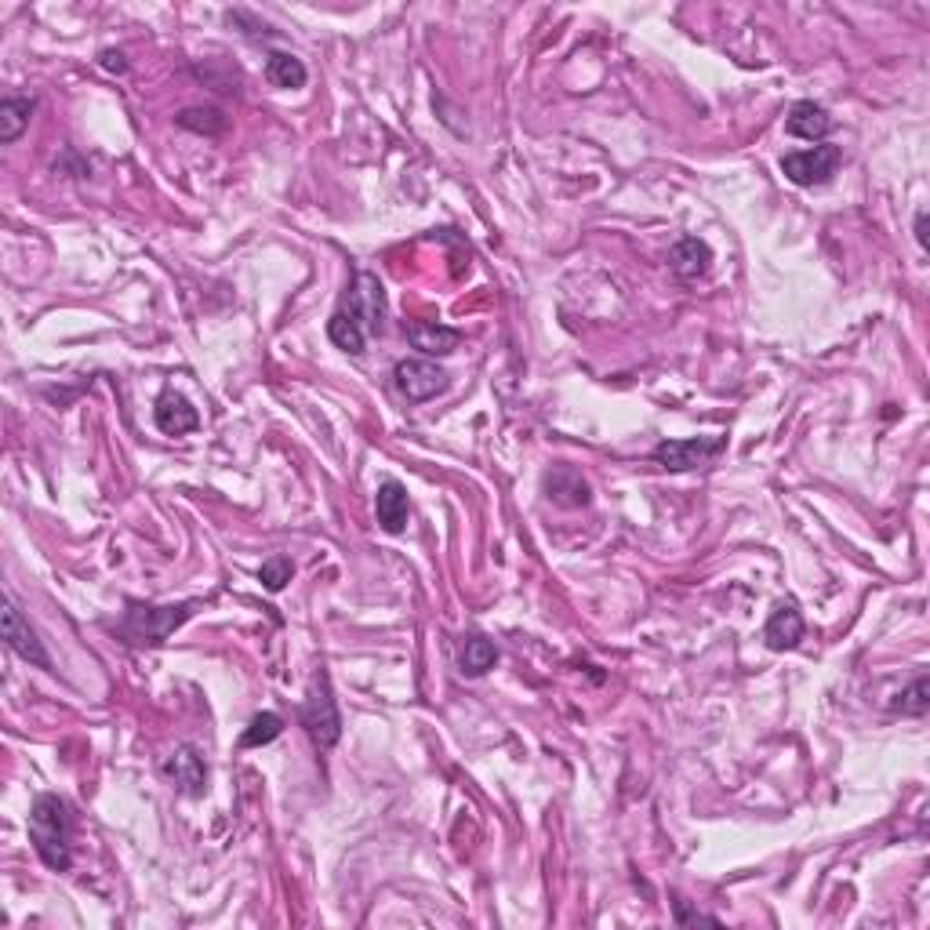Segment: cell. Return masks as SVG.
<instances>
[{
    "instance_id": "1",
    "label": "cell",
    "mask_w": 930,
    "mask_h": 930,
    "mask_svg": "<svg viewBox=\"0 0 930 930\" xmlns=\"http://www.w3.org/2000/svg\"><path fill=\"white\" fill-rule=\"evenodd\" d=\"M197 611H200V600L168 603V608L127 600L121 622H117V636H121L127 647H164L168 636L182 629Z\"/></svg>"
},
{
    "instance_id": "2",
    "label": "cell",
    "mask_w": 930,
    "mask_h": 930,
    "mask_svg": "<svg viewBox=\"0 0 930 930\" xmlns=\"http://www.w3.org/2000/svg\"><path fill=\"white\" fill-rule=\"evenodd\" d=\"M73 821H70V807L62 804L56 793H40L29 807V843L37 847L40 861L56 872H66L73 865Z\"/></svg>"
},
{
    "instance_id": "3",
    "label": "cell",
    "mask_w": 930,
    "mask_h": 930,
    "mask_svg": "<svg viewBox=\"0 0 930 930\" xmlns=\"http://www.w3.org/2000/svg\"><path fill=\"white\" fill-rule=\"evenodd\" d=\"M298 720H302V727H306V734H309L313 745H317L320 752H328L331 745L342 738V717H339V706H334V690H331V680H328L323 669L317 676H313L309 698L302 701Z\"/></svg>"
},
{
    "instance_id": "4",
    "label": "cell",
    "mask_w": 930,
    "mask_h": 930,
    "mask_svg": "<svg viewBox=\"0 0 930 930\" xmlns=\"http://www.w3.org/2000/svg\"><path fill=\"white\" fill-rule=\"evenodd\" d=\"M334 313H339L342 320H350L360 334H382V328H386V291H382V284H378V277L360 269V273L353 277L350 291H345L342 306Z\"/></svg>"
},
{
    "instance_id": "5",
    "label": "cell",
    "mask_w": 930,
    "mask_h": 930,
    "mask_svg": "<svg viewBox=\"0 0 930 930\" xmlns=\"http://www.w3.org/2000/svg\"><path fill=\"white\" fill-rule=\"evenodd\" d=\"M843 160V149L832 146V143H821L815 149H796V154H785L782 157V171L788 182L796 186H825V182L836 175Z\"/></svg>"
},
{
    "instance_id": "6",
    "label": "cell",
    "mask_w": 930,
    "mask_h": 930,
    "mask_svg": "<svg viewBox=\"0 0 930 930\" xmlns=\"http://www.w3.org/2000/svg\"><path fill=\"white\" fill-rule=\"evenodd\" d=\"M727 448V437H690V440H662L654 448L651 458L669 473H687L698 469V465L712 462L717 454H723Z\"/></svg>"
},
{
    "instance_id": "7",
    "label": "cell",
    "mask_w": 930,
    "mask_h": 930,
    "mask_svg": "<svg viewBox=\"0 0 930 930\" xmlns=\"http://www.w3.org/2000/svg\"><path fill=\"white\" fill-rule=\"evenodd\" d=\"M0 633H4V644L12 647V651L23 658V662L37 665V669H48V673H51V654L45 651V644H40L37 629L26 622V614L19 611V603L12 597L4 600V611H0Z\"/></svg>"
},
{
    "instance_id": "8",
    "label": "cell",
    "mask_w": 930,
    "mask_h": 930,
    "mask_svg": "<svg viewBox=\"0 0 930 930\" xmlns=\"http://www.w3.org/2000/svg\"><path fill=\"white\" fill-rule=\"evenodd\" d=\"M393 378H396L400 393H404L407 400H415V404H421V400H432L437 393L448 389V371L437 367L432 360H400Z\"/></svg>"
},
{
    "instance_id": "9",
    "label": "cell",
    "mask_w": 930,
    "mask_h": 930,
    "mask_svg": "<svg viewBox=\"0 0 930 930\" xmlns=\"http://www.w3.org/2000/svg\"><path fill=\"white\" fill-rule=\"evenodd\" d=\"M154 421L164 437H186V432H193L200 426V415L186 396L175 393V389H168V393H160V400H157Z\"/></svg>"
},
{
    "instance_id": "10",
    "label": "cell",
    "mask_w": 930,
    "mask_h": 930,
    "mask_svg": "<svg viewBox=\"0 0 930 930\" xmlns=\"http://www.w3.org/2000/svg\"><path fill=\"white\" fill-rule=\"evenodd\" d=\"M407 342H411V350H418L421 356H451L462 345V331L443 328V323H432V320H415V323H407Z\"/></svg>"
},
{
    "instance_id": "11",
    "label": "cell",
    "mask_w": 930,
    "mask_h": 930,
    "mask_svg": "<svg viewBox=\"0 0 930 930\" xmlns=\"http://www.w3.org/2000/svg\"><path fill=\"white\" fill-rule=\"evenodd\" d=\"M375 513H378V524L382 531L389 535H400L407 527V516H411V502H407V488L400 480H386L378 484V494H375Z\"/></svg>"
},
{
    "instance_id": "12",
    "label": "cell",
    "mask_w": 930,
    "mask_h": 930,
    "mask_svg": "<svg viewBox=\"0 0 930 930\" xmlns=\"http://www.w3.org/2000/svg\"><path fill=\"white\" fill-rule=\"evenodd\" d=\"M164 771L171 782L186 788L189 796H204V788H208V767H204L200 752L193 749V745H179V749L171 752V760L164 763Z\"/></svg>"
},
{
    "instance_id": "13",
    "label": "cell",
    "mask_w": 930,
    "mask_h": 930,
    "mask_svg": "<svg viewBox=\"0 0 930 930\" xmlns=\"http://www.w3.org/2000/svg\"><path fill=\"white\" fill-rule=\"evenodd\" d=\"M763 640L771 651H793L804 640V614L796 611V603H778L774 614L767 619Z\"/></svg>"
},
{
    "instance_id": "14",
    "label": "cell",
    "mask_w": 930,
    "mask_h": 930,
    "mask_svg": "<svg viewBox=\"0 0 930 930\" xmlns=\"http://www.w3.org/2000/svg\"><path fill=\"white\" fill-rule=\"evenodd\" d=\"M669 266H673V273L680 280H698L709 273L712 252L706 241H698V236H684V241H676L673 252H669Z\"/></svg>"
},
{
    "instance_id": "15",
    "label": "cell",
    "mask_w": 930,
    "mask_h": 930,
    "mask_svg": "<svg viewBox=\"0 0 930 930\" xmlns=\"http://www.w3.org/2000/svg\"><path fill=\"white\" fill-rule=\"evenodd\" d=\"M785 132L796 138H807V143H821V138L832 132V117L825 106H818V102H796L793 110H788Z\"/></svg>"
},
{
    "instance_id": "16",
    "label": "cell",
    "mask_w": 930,
    "mask_h": 930,
    "mask_svg": "<svg viewBox=\"0 0 930 930\" xmlns=\"http://www.w3.org/2000/svg\"><path fill=\"white\" fill-rule=\"evenodd\" d=\"M546 491L556 505H567V510L589 505V484L582 480V473L575 469H553L546 477Z\"/></svg>"
},
{
    "instance_id": "17",
    "label": "cell",
    "mask_w": 930,
    "mask_h": 930,
    "mask_svg": "<svg viewBox=\"0 0 930 930\" xmlns=\"http://www.w3.org/2000/svg\"><path fill=\"white\" fill-rule=\"evenodd\" d=\"M266 81L273 84V88H302V84L309 81L306 66H302V59H295L291 51H273V56L266 59Z\"/></svg>"
},
{
    "instance_id": "18",
    "label": "cell",
    "mask_w": 930,
    "mask_h": 930,
    "mask_svg": "<svg viewBox=\"0 0 930 930\" xmlns=\"http://www.w3.org/2000/svg\"><path fill=\"white\" fill-rule=\"evenodd\" d=\"M37 110V99H4L0 102V143L12 146L29 127V113Z\"/></svg>"
},
{
    "instance_id": "19",
    "label": "cell",
    "mask_w": 930,
    "mask_h": 930,
    "mask_svg": "<svg viewBox=\"0 0 930 930\" xmlns=\"http://www.w3.org/2000/svg\"><path fill=\"white\" fill-rule=\"evenodd\" d=\"M494 662H499V647H494L488 636H469V640L462 644V673L465 676L491 673Z\"/></svg>"
},
{
    "instance_id": "20",
    "label": "cell",
    "mask_w": 930,
    "mask_h": 930,
    "mask_svg": "<svg viewBox=\"0 0 930 930\" xmlns=\"http://www.w3.org/2000/svg\"><path fill=\"white\" fill-rule=\"evenodd\" d=\"M284 731V720L277 712H258V717L247 723V731L241 734V749H258V745H269L273 738H280Z\"/></svg>"
},
{
    "instance_id": "21",
    "label": "cell",
    "mask_w": 930,
    "mask_h": 930,
    "mask_svg": "<svg viewBox=\"0 0 930 930\" xmlns=\"http://www.w3.org/2000/svg\"><path fill=\"white\" fill-rule=\"evenodd\" d=\"M891 709L902 712V717H923V712L930 709V680L916 676L913 684H908L902 695L891 701Z\"/></svg>"
},
{
    "instance_id": "22",
    "label": "cell",
    "mask_w": 930,
    "mask_h": 930,
    "mask_svg": "<svg viewBox=\"0 0 930 930\" xmlns=\"http://www.w3.org/2000/svg\"><path fill=\"white\" fill-rule=\"evenodd\" d=\"M291 575H295V564H291L287 556H269L262 567H258V582L269 589V592H280L291 582Z\"/></svg>"
},
{
    "instance_id": "23",
    "label": "cell",
    "mask_w": 930,
    "mask_h": 930,
    "mask_svg": "<svg viewBox=\"0 0 930 930\" xmlns=\"http://www.w3.org/2000/svg\"><path fill=\"white\" fill-rule=\"evenodd\" d=\"M179 127H189V132H208V135H219L225 127V117L219 110H186L179 113Z\"/></svg>"
},
{
    "instance_id": "24",
    "label": "cell",
    "mask_w": 930,
    "mask_h": 930,
    "mask_svg": "<svg viewBox=\"0 0 930 930\" xmlns=\"http://www.w3.org/2000/svg\"><path fill=\"white\" fill-rule=\"evenodd\" d=\"M676 923H709V927H720L717 916H706V913H695L687 908V902H676Z\"/></svg>"
},
{
    "instance_id": "25",
    "label": "cell",
    "mask_w": 930,
    "mask_h": 930,
    "mask_svg": "<svg viewBox=\"0 0 930 930\" xmlns=\"http://www.w3.org/2000/svg\"><path fill=\"white\" fill-rule=\"evenodd\" d=\"M102 66L110 70V73H124V70H127V62H124L121 51H106V56H102Z\"/></svg>"
},
{
    "instance_id": "26",
    "label": "cell",
    "mask_w": 930,
    "mask_h": 930,
    "mask_svg": "<svg viewBox=\"0 0 930 930\" xmlns=\"http://www.w3.org/2000/svg\"><path fill=\"white\" fill-rule=\"evenodd\" d=\"M916 241H919V247L927 252V211L916 215Z\"/></svg>"
}]
</instances>
